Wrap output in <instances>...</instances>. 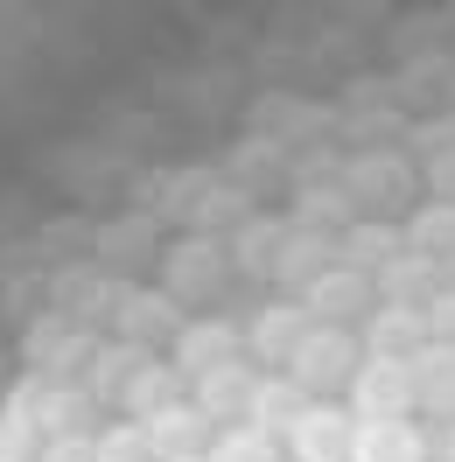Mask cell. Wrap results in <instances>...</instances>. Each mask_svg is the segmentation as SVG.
Instances as JSON below:
<instances>
[{
    "label": "cell",
    "instance_id": "obj_1",
    "mask_svg": "<svg viewBox=\"0 0 455 462\" xmlns=\"http://www.w3.org/2000/svg\"><path fill=\"white\" fill-rule=\"evenodd\" d=\"M154 266H162L154 288L169 294V301H182V309H197V301H210V294L231 281V245L225 238H203V231H182V238L162 245Z\"/></svg>",
    "mask_w": 455,
    "mask_h": 462
},
{
    "label": "cell",
    "instance_id": "obj_2",
    "mask_svg": "<svg viewBox=\"0 0 455 462\" xmlns=\"http://www.w3.org/2000/svg\"><path fill=\"white\" fill-rule=\"evenodd\" d=\"M0 413H7V420H22L29 434H42V441H63V434H85L91 428L98 400H91L85 385H63V378H22V385L7 393Z\"/></svg>",
    "mask_w": 455,
    "mask_h": 462
},
{
    "label": "cell",
    "instance_id": "obj_3",
    "mask_svg": "<svg viewBox=\"0 0 455 462\" xmlns=\"http://www.w3.org/2000/svg\"><path fill=\"white\" fill-rule=\"evenodd\" d=\"M91 357H98V337H91L85 322L70 316H35L29 337H22V365H29V378H63L70 385V372H91Z\"/></svg>",
    "mask_w": 455,
    "mask_h": 462
},
{
    "label": "cell",
    "instance_id": "obj_4",
    "mask_svg": "<svg viewBox=\"0 0 455 462\" xmlns=\"http://www.w3.org/2000/svg\"><path fill=\"white\" fill-rule=\"evenodd\" d=\"M413 182H421V169H413L406 147H358V154L343 162V189H350V203H371V210L406 203V197H413Z\"/></svg>",
    "mask_w": 455,
    "mask_h": 462
},
{
    "label": "cell",
    "instance_id": "obj_5",
    "mask_svg": "<svg viewBox=\"0 0 455 462\" xmlns=\"http://www.w3.org/2000/svg\"><path fill=\"white\" fill-rule=\"evenodd\" d=\"M358 365H365V344H358L343 322H315L309 344L294 350L287 378H294L302 393H330V385H350V378H358Z\"/></svg>",
    "mask_w": 455,
    "mask_h": 462
},
{
    "label": "cell",
    "instance_id": "obj_6",
    "mask_svg": "<svg viewBox=\"0 0 455 462\" xmlns=\"http://www.w3.org/2000/svg\"><path fill=\"white\" fill-rule=\"evenodd\" d=\"M350 406H358V420H413V406H421L413 365H406V357H371L365 350V365L350 378Z\"/></svg>",
    "mask_w": 455,
    "mask_h": 462
},
{
    "label": "cell",
    "instance_id": "obj_7",
    "mask_svg": "<svg viewBox=\"0 0 455 462\" xmlns=\"http://www.w3.org/2000/svg\"><path fill=\"white\" fill-rule=\"evenodd\" d=\"M294 462H358V420L330 400H309V413L287 428Z\"/></svg>",
    "mask_w": 455,
    "mask_h": 462
},
{
    "label": "cell",
    "instance_id": "obj_8",
    "mask_svg": "<svg viewBox=\"0 0 455 462\" xmlns=\"http://www.w3.org/2000/svg\"><path fill=\"white\" fill-rule=\"evenodd\" d=\"M113 337L119 344H141V350H154L162 337H182V301H169L162 288H126L119 294V309H113Z\"/></svg>",
    "mask_w": 455,
    "mask_h": 462
},
{
    "label": "cell",
    "instance_id": "obj_9",
    "mask_svg": "<svg viewBox=\"0 0 455 462\" xmlns=\"http://www.w3.org/2000/svg\"><path fill=\"white\" fill-rule=\"evenodd\" d=\"M119 281L106 273V266H63L57 281H50V301H57V316H70V322H113V309H119Z\"/></svg>",
    "mask_w": 455,
    "mask_h": 462
},
{
    "label": "cell",
    "instance_id": "obj_10",
    "mask_svg": "<svg viewBox=\"0 0 455 462\" xmlns=\"http://www.w3.org/2000/svg\"><path fill=\"white\" fill-rule=\"evenodd\" d=\"M141 428H147V448H154L162 462L210 456V441H218V428L203 420V406H197V400H175V406H162V413H147Z\"/></svg>",
    "mask_w": 455,
    "mask_h": 462
},
{
    "label": "cell",
    "instance_id": "obj_11",
    "mask_svg": "<svg viewBox=\"0 0 455 462\" xmlns=\"http://www.w3.org/2000/svg\"><path fill=\"white\" fill-rule=\"evenodd\" d=\"M330 126H337L330 106L287 98V91H266L253 106V134H266V141H281V147H302V141H315V134H330Z\"/></svg>",
    "mask_w": 455,
    "mask_h": 462
},
{
    "label": "cell",
    "instance_id": "obj_12",
    "mask_svg": "<svg viewBox=\"0 0 455 462\" xmlns=\"http://www.w3.org/2000/svg\"><path fill=\"white\" fill-rule=\"evenodd\" d=\"M225 182H238L246 197H259V189H294V147L281 141H266V134H246V141L231 147V162H225Z\"/></svg>",
    "mask_w": 455,
    "mask_h": 462
},
{
    "label": "cell",
    "instance_id": "obj_13",
    "mask_svg": "<svg viewBox=\"0 0 455 462\" xmlns=\"http://www.w3.org/2000/svg\"><path fill=\"white\" fill-rule=\"evenodd\" d=\"M169 365L182 378H203L218 365H238V329L225 316H203V322H182V337L169 344Z\"/></svg>",
    "mask_w": 455,
    "mask_h": 462
},
{
    "label": "cell",
    "instance_id": "obj_14",
    "mask_svg": "<svg viewBox=\"0 0 455 462\" xmlns=\"http://www.w3.org/2000/svg\"><path fill=\"white\" fill-rule=\"evenodd\" d=\"M253 393H259V372H253V365H218V372L197 378V406H203V420H210L218 434H225V428H246Z\"/></svg>",
    "mask_w": 455,
    "mask_h": 462
},
{
    "label": "cell",
    "instance_id": "obj_15",
    "mask_svg": "<svg viewBox=\"0 0 455 462\" xmlns=\"http://www.w3.org/2000/svg\"><path fill=\"white\" fill-rule=\"evenodd\" d=\"M434 344V329H427V309H399V301H378L365 316V350L371 357H421V350Z\"/></svg>",
    "mask_w": 455,
    "mask_h": 462
},
{
    "label": "cell",
    "instance_id": "obj_16",
    "mask_svg": "<svg viewBox=\"0 0 455 462\" xmlns=\"http://www.w3.org/2000/svg\"><path fill=\"white\" fill-rule=\"evenodd\" d=\"M302 309H309L315 322L371 316V309H378V281H371V273H358V266H330V273H322V281L302 294Z\"/></svg>",
    "mask_w": 455,
    "mask_h": 462
},
{
    "label": "cell",
    "instance_id": "obj_17",
    "mask_svg": "<svg viewBox=\"0 0 455 462\" xmlns=\"http://www.w3.org/2000/svg\"><path fill=\"white\" fill-rule=\"evenodd\" d=\"M315 316L302 309V301H274V309H259L253 316V357L259 365H274V372H287L294 365V350L309 344Z\"/></svg>",
    "mask_w": 455,
    "mask_h": 462
},
{
    "label": "cell",
    "instance_id": "obj_18",
    "mask_svg": "<svg viewBox=\"0 0 455 462\" xmlns=\"http://www.w3.org/2000/svg\"><path fill=\"white\" fill-rule=\"evenodd\" d=\"M91 245H98V266H106V273L162 260V231H154V217H147V210H134V217H106V225L91 231Z\"/></svg>",
    "mask_w": 455,
    "mask_h": 462
},
{
    "label": "cell",
    "instance_id": "obj_19",
    "mask_svg": "<svg viewBox=\"0 0 455 462\" xmlns=\"http://www.w3.org/2000/svg\"><path fill=\"white\" fill-rule=\"evenodd\" d=\"M330 266H343L337 238H322V231H294V238H287V253H281V266H274V288H281L287 301H302Z\"/></svg>",
    "mask_w": 455,
    "mask_h": 462
},
{
    "label": "cell",
    "instance_id": "obj_20",
    "mask_svg": "<svg viewBox=\"0 0 455 462\" xmlns=\"http://www.w3.org/2000/svg\"><path fill=\"white\" fill-rule=\"evenodd\" d=\"M287 238H294V217H246V225L231 231V266L238 273H253V281H274V266H281Z\"/></svg>",
    "mask_w": 455,
    "mask_h": 462
},
{
    "label": "cell",
    "instance_id": "obj_21",
    "mask_svg": "<svg viewBox=\"0 0 455 462\" xmlns=\"http://www.w3.org/2000/svg\"><path fill=\"white\" fill-rule=\"evenodd\" d=\"M371 281H378V301H399V309H427L434 294L449 288V266L421 260V253H399V260H393V266H378Z\"/></svg>",
    "mask_w": 455,
    "mask_h": 462
},
{
    "label": "cell",
    "instance_id": "obj_22",
    "mask_svg": "<svg viewBox=\"0 0 455 462\" xmlns=\"http://www.w3.org/2000/svg\"><path fill=\"white\" fill-rule=\"evenodd\" d=\"M343 266H358V273H378V266H393L399 253H406V225H393V217H358V225L337 238Z\"/></svg>",
    "mask_w": 455,
    "mask_h": 462
},
{
    "label": "cell",
    "instance_id": "obj_23",
    "mask_svg": "<svg viewBox=\"0 0 455 462\" xmlns=\"http://www.w3.org/2000/svg\"><path fill=\"white\" fill-rule=\"evenodd\" d=\"M358 203L343 182H294V231H322V238H343V231L358 225L350 217Z\"/></svg>",
    "mask_w": 455,
    "mask_h": 462
},
{
    "label": "cell",
    "instance_id": "obj_24",
    "mask_svg": "<svg viewBox=\"0 0 455 462\" xmlns=\"http://www.w3.org/2000/svg\"><path fill=\"white\" fill-rule=\"evenodd\" d=\"M309 413V393L294 385L287 372H259V393H253V413H246V428L274 434V441H287V428Z\"/></svg>",
    "mask_w": 455,
    "mask_h": 462
},
{
    "label": "cell",
    "instance_id": "obj_25",
    "mask_svg": "<svg viewBox=\"0 0 455 462\" xmlns=\"http://www.w3.org/2000/svg\"><path fill=\"white\" fill-rule=\"evenodd\" d=\"M147 357H154V350H141V344H98V357H91V372H85V393L98 406H119L126 400V385H134V372H141Z\"/></svg>",
    "mask_w": 455,
    "mask_h": 462
},
{
    "label": "cell",
    "instance_id": "obj_26",
    "mask_svg": "<svg viewBox=\"0 0 455 462\" xmlns=\"http://www.w3.org/2000/svg\"><path fill=\"white\" fill-rule=\"evenodd\" d=\"M218 175L210 169H162L154 182H147V217L162 225V217H175V225H190V210H197V197L210 189Z\"/></svg>",
    "mask_w": 455,
    "mask_h": 462
},
{
    "label": "cell",
    "instance_id": "obj_27",
    "mask_svg": "<svg viewBox=\"0 0 455 462\" xmlns=\"http://www.w3.org/2000/svg\"><path fill=\"white\" fill-rule=\"evenodd\" d=\"M358 462H427L413 420H358Z\"/></svg>",
    "mask_w": 455,
    "mask_h": 462
},
{
    "label": "cell",
    "instance_id": "obj_28",
    "mask_svg": "<svg viewBox=\"0 0 455 462\" xmlns=\"http://www.w3.org/2000/svg\"><path fill=\"white\" fill-rule=\"evenodd\" d=\"M406 253H421V260H434V266L455 260V203H421V210L406 217Z\"/></svg>",
    "mask_w": 455,
    "mask_h": 462
},
{
    "label": "cell",
    "instance_id": "obj_29",
    "mask_svg": "<svg viewBox=\"0 0 455 462\" xmlns=\"http://www.w3.org/2000/svg\"><path fill=\"white\" fill-rule=\"evenodd\" d=\"M175 400H182V372H175V365H162V357H147L141 372H134V385H126L119 413L147 420V413H162V406H175Z\"/></svg>",
    "mask_w": 455,
    "mask_h": 462
},
{
    "label": "cell",
    "instance_id": "obj_30",
    "mask_svg": "<svg viewBox=\"0 0 455 462\" xmlns=\"http://www.w3.org/2000/svg\"><path fill=\"white\" fill-rule=\"evenodd\" d=\"M413 385L427 413H455V344H427L413 357Z\"/></svg>",
    "mask_w": 455,
    "mask_h": 462
},
{
    "label": "cell",
    "instance_id": "obj_31",
    "mask_svg": "<svg viewBox=\"0 0 455 462\" xmlns=\"http://www.w3.org/2000/svg\"><path fill=\"white\" fill-rule=\"evenodd\" d=\"M210 462H287V448L259 428H225L210 441Z\"/></svg>",
    "mask_w": 455,
    "mask_h": 462
},
{
    "label": "cell",
    "instance_id": "obj_32",
    "mask_svg": "<svg viewBox=\"0 0 455 462\" xmlns=\"http://www.w3.org/2000/svg\"><path fill=\"white\" fill-rule=\"evenodd\" d=\"M91 441H98V462H162L154 448H147V428H141V420H119V428L91 434Z\"/></svg>",
    "mask_w": 455,
    "mask_h": 462
},
{
    "label": "cell",
    "instance_id": "obj_33",
    "mask_svg": "<svg viewBox=\"0 0 455 462\" xmlns=\"http://www.w3.org/2000/svg\"><path fill=\"white\" fill-rule=\"evenodd\" d=\"M0 462H42V434H29L22 420L0 413Z\"/></svg>",
    "mask_w": 455,
    "mask_h": 462
},
{
    "label": "cell",
    "instance_id": "obj_34",
    "mask_svg": "<svg viewBox=\"0 0 455 462\" xmlns=\"http://www.w3.org/2000/svg\"><path fill=\"white\" fill-rule=\"evenodd\" d=\"M427 189H434V203H455V147H441V154H427Z\"/></svg>",
    "mask_w": 455,
    "mask_h": 462
},
{
    "label": "cell",
    "instance_id": "obj_35",
    "mask_svg": "<svg viewBox=\"0 0 455 462\" xmlns=\"http://www.w3.org/2000/svg\"><path fill=\"white\" fill-rule=\"evenodd\" d=\"M42 462H98V441H91V434H63V441H42Z\"/></svg>",
    "mask_w": 455,
    "mask_h": 462
},
{
    "label": "cell",
    "instance_id": "obj_36",
    "mask_svg": "<svg viewBox=\"0 0 455 462\" xmlns=\"http://www.w3.org/2000/svg\"><path fill=\"white\" fill-rule=\"evenodd\" d=\"M427 329H434V344H455V281L427 301Z\"/></svg>",
    "mask_w": 455,
    "mask_h": 462
},
{
    "label": "cell",
    "instance_id": "obj_37",
    "mask_svg": "<svg viewBox=\"0 0 455 462\" xmlns=\"http://www.w3.org/2000/svg\"><path fill=\"white\" fill-rule=\"evenodd\" d=\"M343 126H350V141H385V134H399V113H358Z\"/></svg>",
    "mask_w": 455,
    "mask_h": 462
},
{
    "label": "cell",
    "instance_id": "obj_38",
    "mask_svg": "<svg viewBox=\"0 0 455 462\" xmlns=\"http://www.w3.org/2000/svg\"><path fill=\"white\" fill-rule=\"evenodd\" d=\"M182 462H210V456H182Z\"/></svg>",
    "mask_w": 455,
    "mask_h": 462
},
{
    "label": "cell",
    "instance_id": "obj_39",
    "mask_svg": "<svg viewBox=\"0 0 455 462\" xmlns=\"http://www.w3.org/2000/svg\"><path fill=\"white\" fill-rule=\"evenodd\" d=\"M449 281H455V260H449Z\"/></svg>",
    "mask_w": 455,
    "mask_h": 462
},
{
    "label": "cell",
    "instance_id": "obj_40",
    "mask_svg": "<svg viewBox=\"0 0 455 462\" xmlns=\"http://www.w3.org/2000/svg\"><path fill=\"white\" fill-rule=\"evenodd\" d=\"M449 462H455V441H449Z\"/></svg>",
    "mask_w": 455,
    "mask_h": 462
}]
</instances>
